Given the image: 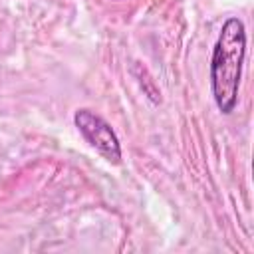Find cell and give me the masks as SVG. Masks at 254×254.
<instances>
[{"mask_svg": "<svg viewBox=\"0 0 254 254\" xmlns=\"http://www.w3.org/2000/svg\"><path fill=\"white\" fill-rule=\"evenodd\" d=\"M246 56V30L242 20L228 18L222 24L210 58L212 97L224 115L232 113L238 103V87Z\"/></svg>", "mask_w": 254, "mask_h": 254, "instance_id": "obj_1", "label": "cell"}, {"mask_svg": "<svg viewBox=\"0 0 254 254\" xmlns=\"http://www.w3.org/2000/svg\"><path fill=\"white\" fill-rule=\"evenodd\" d=\"M73 123L83 139L109 163H121V145L111 129V125L91 109H77L73 113Z\"/></svg>", "mask_w": 254, "mask_h": 254, "instance_id": "obj_2", "label": "cell"}]
</instances>
